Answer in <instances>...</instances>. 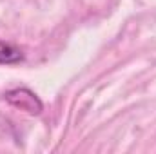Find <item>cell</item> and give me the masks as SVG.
I'll return each instance as SVG.
<instances>
[{
  "label": "cell",
  "instance_id": "7a4b0ae2",
  "mask_svg": "<svg viewBox=\"0 0 156 154\" xmlns=\"http://www.w3.org/2000/svg\"><path fill=\"white\" fill-rule=\"evenodd\" d=\"M22 60H24V53L18 47L0 40V65H13V64H20Z\"/></svg>",
  "mask_w": 156,
  "mask_h": 154
},
{
  "label": "cell",
  "instance_id": "6da1fadb",
  "mask_svg": "<svg viewBox=\"0 0 156 154\" xmlns=\"http://www.w3.org/2000/svg\"><path fill=\"white\" fill-rule=\"evenodd\" d=\"M4 96H5V102H7L9 105L16 107V109H20V111L27 113V114H40V113L44 111L42 100H40L31 89H27V87L11 89V91H7Z\"/></svg>",
  "mask_w": 156,
  "mask_h": 154
}]
</instances>
